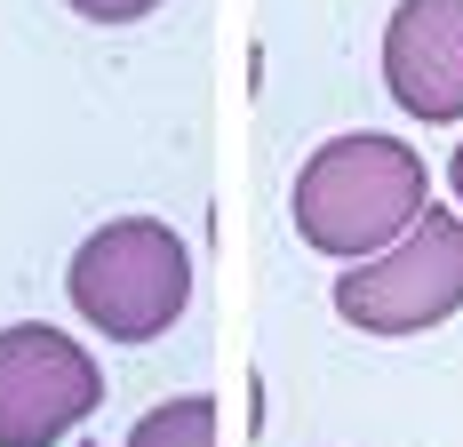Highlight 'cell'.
Segmentation results:
<instances>
[{
    "label": "cell",
    "instance_id": "6da1fadb",
    "mask_svg": "<svg viewBox=\"0 0 463 447\" xmlns=\"http://www.w3.org/2000/svg\"><path fill=\"white\" fill-rule=\"evenodd\" d=\"M423 200H431L423 160L400 136H335V144H320V152L296 168L288 216H296V240H304V248L360 264V256L392 248V240L423 216Z\"/></svg>",
    "mask_w": 463,
    "mask_h": 447
},
{
    "label": "cell",
    "instance_id": "7a4b0ae2",
    "mask_svg": "<svg viewBox=\"0 0 463 447\" xmlns=\"http://www.w3.org/2000/svg\"><path fill=\"white\" fill-rule=\"evenodd\" d=\"M64 296L104 344H152L192 304V248L160 216H120L72 248Z\"/></svg>",
    "mask_w": 463,
    "mask_h": 447
},
{
    "label": "cell",
    "instance_id": "3957f363",
    "mask_svg": "<svg viewBox=\"0 0 463 447\" xmlns=\"http://www.w3.org/2000/svg\"><path fill=\"white\" fill-rule=\"evenodd\" d=\"M335 312L352 319L360 336H423L439 319L463 312V216L431 208L360 264L335 280Z\"/></svg>",
    "mask_w": 463,
    "mask_h": 447
},
{
    "label": "cell",
    "instance_id": "277c9868",
    "mask_svg": "<svg viewBox=\"0 0 463 447\" xmlns=\"http://www.w3.org/2000/svg\"><path fill=\"white\" fill-rule=\"evenodd\" d=\"M104 407V367L64 328H0V447H56Z\"/></svg>",
    "mask_w": 463,
    "mask_h": 447
},
{
    "label": "cell",
    "instance_id": "5b68a950",
    "mask_svg": "<svg viewBox=\"0 0 463 447\" xmlns=\"http://www.w3.org/2000/svg\"><path fill=\"white\" fill-rule=\"evenodd\" d=\"M383 89L416 120H463V0H400L392 8Z\"/></svg>",
    "mask_w": 463,
    "mask_h": 447
},
{
    "label": "cell",
    "instance_id": "8992f818",
    "mask_svg": "<svg viewBox=\"0 0 463 447\" xmlns=\"http://www.w3.org/2000/svg\"><path fill=\"white\" fill-rule=\"evenodd\" d=\"M128 447H216V400H208V392L160 400L137 432H128Z\"/></svg>",
    "mask_w": 463,
    "mask_h": 447
},
{
    "label": "cell",
    "instance_id": "52a82bcc",
    "mask_svg": "<svg viewBox=\"0 0 463 447\" xmlns=\"http://www.w3.org/2000/svg\"><path fill=\"white\" fill-rule=\"evenodd\" d=\"M72 8H80L89 24H137V16H152L160 0H72Z\"/></svg>",
    "mask_w": 463,
    "mask_h": 447
},
{
    "label": "cell",
    "instance_id": "ba28073f",
    "mask_svg": "<svg viewBox=\"0 0 463 447\" xmlns=\"http://www.w3.org/2000/svg\"><path fill=\"white\" fill-rule=\"evenodd\" d=\"M448 184H456V200H463V144H456V160H448Z\"/></svg>",
    "mask_w": 463,
    "mask_h": 447
}]
</instances>
